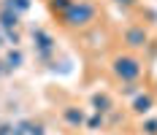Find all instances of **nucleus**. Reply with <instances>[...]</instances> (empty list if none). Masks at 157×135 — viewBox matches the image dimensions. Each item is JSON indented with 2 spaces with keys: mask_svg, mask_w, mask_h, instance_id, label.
I'll list each match as a JSON object with an SVG mask.
<instances>
[{
  "mask_svg": "<svg viewBox=\"0 0 157 135\" xmlns=\"http://www.w3.org/2000/svg\"><path fill=\"white\" fill-rule=\"evenodd\" d=\"M92 16V6L90 3H71L68 6V11H65V19H68V24H84L87 19Z\"/></svg>",
  "mask_w": 157,
  "mask_h": 135,
  "instance_id": "nucleus-1",
  "label": "nucleus"
},
{
  "mask_svg": "<svg viewBox=\"0 0 157 135\" xmlns=\"http://www.w3.org/2000/svg\"><path fill=\"white\" fill-rule=\"evenodd\" d=\"M138 73H141V68H138L136 60H117V76H122V78H136Z\"/></svg>",
  "mask_w": 157,
  "mask_h": 135,
  "instance_id": "nucleus-2",
  "label": "nucleus"
},
{
  "mask_svg": "<svg viewBox=\"0 0 157 135\" xmlns=\"http://www.w3.org/2000/svg\"><path fill=\"white\" fill-rule=\"evenodd\" d=\"M127 41H130V46H144V41H146V35H144V30H136L127 35Z\"/></svg>",
  "mask_w": 157,
  "mask_h": 135,
  "instance_id": "nucleus-3",
  "label": "nucleus"
},
{
  "mask_svg": "<svg viewBox=\"0 0 157 135\" xmlns=\"http://www.w3.org/2000/svg\"><path fill=\"white\" fill-rule=\"evenodd\" d=\"M149 105H152V97H138V100H136V111H138V114H146Z\"/></svg>",
  "mask_w": 157,
  "mask_h": 135,
  "instance_id": "nucleus-4",
  "label": "nucleus"
},
{
  "mask_svg": "<svg viewBox=\"0 0 157 135\" xmlns=\"http://www.w3.org/2000/svg\"><path fill=\"white\" fill-rule=\"evenodd\" d=\"M8 62H11V65H14V68H16V65L22 62V57H19V54H11V57H8Z\"/></svg>",
  "mask_w": 157,
  "mask_h": 135,
  "instance_id": "nucleus-5",
  "label": "nucleus"
}]
</instances>
